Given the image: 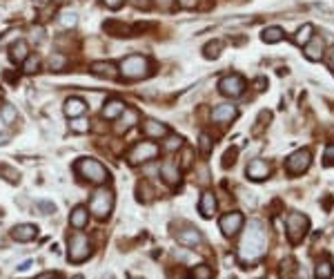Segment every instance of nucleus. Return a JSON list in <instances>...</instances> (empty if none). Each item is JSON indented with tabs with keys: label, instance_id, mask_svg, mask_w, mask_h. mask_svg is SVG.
I'll return each mask as SVG.
<instances>
[{
	"label": "nucleus",
	"instance_id": "f257e3e1",
	"mask_svg": "<svg viewBox=\"0 0 334 279\" xmlns=\"http://www.w3.org/2000/svg\"><path fill=\"white\" fill-rule=\"evenodd\" d=\"M265 250H267V234L259 221H252L243 234L241 246H238V259L243 264H252V261L261 259L265 255Z\"/></svg>",
	"mask_w": 334,
	"mask_h": 279
},
{
	"label": "nucleus",
	"instance_id": "f03ea898",
	"mask_svg": "<svg viewBox=\"0 0 334 279\" xmlns=\"http://www.w3.org/2000/svg\"><path fill=\"white\" fill-rule=\"evenodd\" d=\"M118 72H120L122 78H127V81H141V78L149 76L152 65H149V60L145 58V56L132 54V56H125V58L120 60Z\"/></svg>",
	"mask_w": 334,
	"mask_h": 279
},
{
	"label": "nucleus",
	"instance_id": "7ed1b4c3",
	"mask_svg": "<svg viewBox=\"0 0 334 279\" xmlns=\"http://www.w3.org/2000/svg\"><path fill=\"white\" fill-rule=\"evenodd\" d=\"M74 170H76L78 177H82L89 183H96V186L109 181L107 167L100 163V161H96V159H78L76 165H74Z\"/></svg>",
	"mask_w": 334,
	"mask_h": 279
},
{
	"label": "nucleus",
	"instance_id": "20e7f679",
	"mask_svg": "<svg viewBox=\"0 0 334 279\" xmlns=\"http://www.w3.org/2000/svg\"><path fill=\"white\" fill-rule=\"evenodd\" d=\"M111 208H114V192H111V190H105V188L96 190L92 201H89V210L94 212V217L107 219L111 215Z\"/></svg>",
	"mask_w": 334,
	"mask_h": 279
},
{
	"label": "nucleus",
	"instance_id": "39448f33",
	"mask_svg": "<svg viewBox=\"0 0 334 279\" xmlns=\"http://www.w3.org/2000/svg\"><path fill=\"white\" fill-rule=\"evenodd\" d=\"M89 255H92V243H89V239L80 232L71 234L69 248H67V259L74 261V264H80V261H85Z\"/></svg>",
	"mask_w": 334,
	"mask_h": 279
},
{
	"label": "nucleus",
	"instance_id": "423d86ee",
	"mask_svg": "<svg viewBox=\"0 0 334 279\" xmlns=\"http://www.w3.org/2000/svg\"><path fill=\"white\" fill-rule=\"evenodd\" d=\"M158 152H160V148L156 143H152V141H141V143H136L130 150L127 161H130V165H143V163H147V161L156 159Z\"/></svg>",
	"mask_w": 334,
	"mask_h": 279
},
{
	"label": "nucleus",
	"instance_id": "0eeeda50",
	"mask_svg": "<svg viewBox=\"0 0 334 279\" xmlns=\"http://www.w3.org/2000/svg\"><path fill=\"white\" fill-rule=\"evenodd\" d=\"M308 228H310L308 217L301 215V212H292V215L287 217V237L292 243H299L301 239L308 234Z\"/></svg>",
	"mask_w": 334,
	"mask_h": 279
},
{
	"label": "nucleus",
	"instance_id": "6e6552de",
	"mask_svg": "<svg viewBox=\"0 0 334 279\" xmlns=\"http://www.w3.org/2000/svg\"><path fill=\"white\" fill-rule=\"evenodd\" d=\"M219 89H221V94H225V96L238 98L245 92V78L241 74H227L219 81Z\"/></svg>",
	"mask_w": 334,
	"mask_h": 279
},
{
	"label": "nucleus",
	"instance_id": "1a4fd4ad",
	"mask_svg": "<svg viewBox=\"0 0 334 279\" xmlns=\"http://www.w3.org/2000/svg\"><path fill=\"white\" fill-rule=\"evenodd\" d=\"M310 163H312V154L308 152V150H297V152L287 159L285 170L289 172V175H303V172L310 167Z\"/></svg>",
	"mask_w": 334,
	"mask_h": 279
},
{
	"label": "nucleus",
	"instance_id": "9d476101",
	"mask_svg": "<svg viewBox=\"0 0 334 279\" xmlns=\"http://www.w3.org/2000/svg\"><path fill=\"white\" fill-rule=\"evenodd\" d=\"M243 223H245V219H243L241 212H227V215L221 217L219 226H221V230L225 237H234V234L243 228Z\"/></svg>",
	"mask_w": 334,
	"mask_h": 279
},
{
	"label": "nucleus",
	"instance_id": "9b49d317",
	"mask_svg": "<svg viewBox=\"0 0 334 279\" xmlns=\"http://www.w3.org/2000/svg\"><path fill=\"white\" fill-rule=\"evenodd\" d=\"M11 237L16 239V241H33V239L38 237V228L33 226V223H20V226H16L14 230H11Z\"/></svg>",
	"mask_w": 334,
	"mask_h": 279
},
{
	"label": "nucleus",
	"instance_id": "f8f14e48",
	"mask_svg": "<svg viewBox=\"0 0 334 279\" xmlns=\"http://www.w3.org/2000/svg\"><path fill=\"white\" fill-rule=\"evenodd\" d=\"M92 74H96V76H100V78H116L120 74L118 72V67H116L114 63H109V60H96V63H92Z\"/></svg>",
	"mask_w": 334,
	"mask_h": 279
},
{
	"label": "nucleus",
	"instance_id": "ddd939ff",
	"mask_svg": "<svg viewBox=\"0 0 334 279\" xmlns=\"http://www.w3.org/2000/svg\"><path fill=\"white\" fill-rule=\"evenodd\" d=\"M143 134L147 138H163V136L170 134V127H167L165 123H158V121L149 119V121L143 123Z\"/></svg>",
	"mask_w": 334,
	"mask_h": 279
},
{
	"label": "nucleus",
	"instance_id": "4468645a",
	"mask_svg": "<svg viewBox=\"0 0 334 279\" xmlns=\"http://www.w3.org/2000/svg\"><path fill=\"white\" fill-rule=\"evenodd\" d=\"M236 108L230 103H223V105H216L214 110H212V121L216 123H230L232 119H236Z\"/></svg>",
	"mask_w": 334,
	"mask_h": 279
},
{
	"label": "nucleus",
	"instance_id": "2eb2a0df",
	"mask_svg": "<svg viewBox=\"0 0 334 279\" xmlns=\"http://www.w3.org/2000/svg\"><path fill=\"white\" fill-rule=\"evenodd\" d=\"M65 116H69V119H78V116H82L87 112V103L82 98L78 96H71L65 100Z\"/></svg>",
	"mask_w": 334,
	"mask_h": 279
},
{
	"label": "nucleus",
	"instance_id": "dca6fc26",
	"mask_svg": "<svg viewBox=\"0 0 334 279\" xmlns=\"http://www.w3.org/2000/svg\"><path fill=\"white\" fill-rule=\"evenodd\" d=\"M247 177L252 179V181H263V179L270 177V165H267L263 159H254L252 163L247 165Z\"/></svg>",
	"mask_w": 334,
	"mask_h": 279
},
{
	"label": "nucleus",
	"instance_id": "f3484780",
	"mask_svg": "<svg viewBox=\"0 0 334 279\" xmlns=\"http://www.w3.org/2000/svg\"><path fill=\"white\" fill-rule=\"evenodd\" d=\"M160 177H163L165 183H170V186H178V181H181L178 163H174V161H165V163L160 165Z\"/></svg>",
	"mask_w": 334,
	"mask_h": 279
},
{
	"label": "nucleus",
	"instance_id": "a211bd4d",
	"mask_svg": "<svg viewBox=\"0 0 334 279\" xmlns=\"http://www.w3.org/2000/svg\"><path fill=\"white\" fill-rule=\"evenodd\" d=\"M9 58L14 60V63L22 65L27 58H29V45H27L25 41H16V43H11V47H9Z\"/></svg>",
	"mask_w": 334,
	"mask_h": 279
},
{
	"label": "nucleus",
	"instance_id": "6ab92c4d",
	"mask_svg": "<svg viewBox=\"0 0 334 279\" xmlns=\"http://www.w3.org/2000/svg\"><path fill=\"white\" fill-rule=\"evenodd\" d=\"M125 112V103H122L120 98H111L105 103V108L103 112H100V116L103 119H107V121H114V119H118V116Z\"/></svg>",
	"mask_w": 334,
	"mask_h": 279
},
{
	"label": "nucleus",
	"instance_id": "aec40b11",
	"mask_svg": "<svg viewBox=\"0 0 334 279\" xmlns=\"http://www.w3.org/2000/svg\"><path fill=\"white\" fill-rule=\"evenodd\" d=\"M69 223L76 228V230H82V228L89 223V210L85 208V205H76V208L71 210V215H69Z\"/></svg>",
	"mask_w": 334,
	"mask_h": 279
},
{
	"label": "nucleus",
	"instance_id": "412c9836",
	"mask_svg": "<svg viewBox=\"0 0 334 279\" xmlns=\"http://www.w3.org/2000/svg\"><path fill=\"white\" fill-rule=\"evenodd\" d=\"M103 29L107 31V33H111V36H118V38H122V36H134L132 27L125 25V22H120V20H107L103 25Z\"/></svg>",
	"mask_w": 334,
	"mask_h": 279
},
{
	"label": "nucleus",
	"instance_id": "4be33fe9",
	"mask_svg": "<svg viewBox=\"0 0 334 279\" xmlns=\"http://www.w3.org/2000/svg\"><path fill=\"white\" fill-rule=\"evenodd\" d=\"M305 56L310 60H321L323 58V38L312 36V41L305 45Z\"/></svg>",
	"mask_w": 334,
	"mask_h": 279
},
{
	"label": "nucleus",
	"instance_id": "5701e85b",
	"mask_svg": "<svg viewBox=\"0 0 334 279\" xmlns=\"http://www.w3.org/2000/svg\"><path fill=\"white\" fill-rule=\"evenodd\" d=\"M214 212H216L214 192H203V197H200V215H203L205 219H210V217H214Z\"/></svg>",
	"mask_w": 334,
	"mask_h": 279
},
{
	"label": "nucleus",
	"instance_id": "b1692460",
	"mask_svg": "<svg viewBox=\"0 0 334 279\" xmlns=\"http://www.w3.org/2000/svg\"><path fill=\"white\" fill-rule=\"evenodd\" d=\"M176 239H178V243H183V246H196L200 243V232L198 230H194V228H185V230H181L176 234Z\"/></svg>",
	"mask_w": 334,
	"mask_h": 279
},
{
	"label": "nucleus",
	"instance_id": "393cba45",
	"mask_svg": "<svg viewBox=\"0 0 334 279\" xmlns=\"http://www.w3.org/2000/svg\"><path fill=\"white\" fill-rule=\"evenodd\" d=\"M0 119H3L5 125H14V123L18 121V110L9 103H3L0 105Z\"/></svg>",
	"mask_w": 334,
	"mask_h": 279
},
{
	"label": "nucleus",
	"instance_id": "a878e982",
	"mask_svg": "<svg viewBox=\"0 0 334 279\" xmlns=\"http://www.w3.org/2000/svg\"><path fill=\"white\" fill-rule=\"evenodd\" d=\"M138 123V112L134 108H125V112L120 114V130H130V127H134Z\"/></svg>",
	"mask_w": 334,
	"mask_h": 279
},
{
	"label": "nucleus",
	"instance_id": "bb28decb",
	"mask_svg": "<svg viewBox=\"0 0 334 279\" xmlns=\"http://www.w3.org/2000/svg\"><path fill=\"white\" fill-rule=\"evenodd\" d=\"M263 43L267 45H274V43H281L283 41V29L281 27H267V29H263Z\"/></svg>",
	"mask_w": 334,
	"mask_h": 279
},
{
	"label": "nucleus",
	"instance_id": "cd10ccee",
	"mask_svg": "<svg viewBox=\"0 0 334 279\" xmlns=\"http://www.w3.org/2000/svg\"><path fill=\"white\" fill-rule=\"evenodd\" d=\"M314 275H316V279H330L334 275V268H332V264L327 259L325 261H319V264H316Z\"/></svg>",
	"mask_w": 334,
	"mask_h": 279
},
{
	"label": "nucleus",
	"instance_id": "c85d7f7f",
	"mask_svg": "<svg viewBox=\"0 0 334 279\" xmlns=\"http://www.w3.org/2000/svg\"><path fill=\"white\" fill-rule=\"evenodd\" d=\"M312 31H314V27H312V25H303L297 31V36H294V43H297V45H308L312 41Z\"/></svg>",
	"mask_w": 334,
	"mask_h": 279
},
{
	"label": "nucleus",
	"instance_id": "c756f323",
	"mask_svg": "<svg viewBox=\"0 0 334 279\" xmlns=\"http://www.w3.org/2000/svg\"><path fill=\"white\" fill-rule=\"evenodd\" d=\"M76 22H78V16H76V11H63L60 14V25L67 27V29H71V27H76Z\"/></svg>",
	"mask_w": 334,
	"mask_h": 279
},
{
	"label": "nucleus",
	"instance_id": "7c9ffc66",
	"mask_svg": "<svg viewBox=\"0 0 334 279\" xmlns=\"http://www.w3.org/2000/svg\"><path fill=\"white\" fill-rule=\"evenodd\" d=\"M65 65H67V58H65L63 54H54L52 58H49V69H52V72L65 69Z\"/></svg>",
	"mask_w": 334,
	"mask_h": 279
},
{
	"label": "nucleus",
	"instance_id": "2f4dec72",
	"mask_svg": "<svg viewBox=\"0 0 334 279\" xmlns=\"http://www.w3.org/2000/svg\"><path fill=\"white\" fill-rule=\"evenodd\" d=\"M219 54H221V43H219V41L207 43V45L203 47V56H205V58H216Z\"/></svg>",
	"mask_w": 334,
	"mask_h": 279
},
{
	"label": "nucleus",
	"instance_id": "473e14b6",
	"mask_svg": "<svg viewBox=\"0 0 334 279\" xmlns=\"http://www.w3.org/2000/svg\"><path fill=\"white\" fill-rule=\"evenodd\" d=\"M89 121L87 119H82V116H78V119H74V123H71V130H74L76 134H85V132H89Z\"/></svg>",
	"mask_w": 334,
	"mask_h": 279
},
{
	"label": "nucleus",
	"instance_id": "72a5a7b5",
	"mask_svg": "<svg viewBox=\"0 0 334 279\" xmlns=\"http://www.w3.org/2000/svg\"><path fill=\"white\" fill-rule=\"evenodd\" d=\"M192 279H212V268L210 266H196L192 270Z\"/></svg>",
	"mask_w": 334,
	"mask_h": 279
},
{
	"label": "nucleus",
	"instance_id": "f704fd0d",
	"mask_svg": "<svg viewBox=\"0 0 334 279\" xmlns=\"http://www.w3.org/2000/svg\"><path fill=\"white\" fill-rule=\"evenodd\" d=\"M38 65H40V63H38V58H36V56H29V58H27L25 63H22V69H25L27 74H33V72L38 69Z\"/></svg>",
	"mask_w": 334,
	"mask_h": 279
},
{
	"label": "nucleus",
	"instance_id": "c9c22d12",
	"mask_svg": "<svg viewBox=\"0 0 334 279\" xmlns=\"http://www.w3.org/2000/svg\"><path fill=\"white\" fill-rule=\"evenodd\" d=\"M38 210H43V215H52V212H56V205L49 203V201H38L36 203Z\"/></svg>",
	"mask_w": 334,
	"mask_h": 279
},
{
	"label": "nucleus",
	"instance_id": "e433bc0d",
	"mask_svg": "<svg viewBox=\"0 0 334 279\" xmlns=\"http://www.w3.org/2000/svg\"><path fill=\"white\" fill-rule=\"evenodd\" d=\"M154 3H156V7H158V9L172 11V9H174V5H176V0H154Z\"/></svg>",
	"mask_w": 334,
	"mask_h": 279
},
{
	"label": "nucleus",
	"instance_id": "4c0bfd02",
	"mask_svg": "<svg viewBox=\"0 0 334 279\" xmlns=\"http://www.w3.org/2000/svg\"><path fill=\"white\" fill-rule=\"evenodd\" d=\"M181 145H183L181 136H170V138H167V143H165V148L172 152V150H178V148H181Z\"/></svg>",
	"mask_w": 334,
	"mask_h": 279
},
{
	"label": "nucleus",
	"instance_id": "58836bf2",
	"mask_svg": "<svg viewBox=\"0 0 334 279\" xmlns=\"http://www.w3.org/2000/svg\"><path fill=\"white\" fill-rule=\"evenodd\" d=\"M192 154H194V152H192L189 148H183V154H181V156H183V159H181V165H183V167H189V165H192Z\"/></svg>",
	"mask_w": 334,
	"mask_h": 279
},
{
	"label": "nucleus",
	"instance_id": "ea45409f",
	"mask_svg": "<svg viewBox=\"0 0 334 279\" xmlns=\"http://www.w3.org/2000/svg\"><path fill=\"white\" fill-rule=\"evenodd\" d=\"M200 150H203L205 154L212 150V138L207 136V134H200Z\"/></svg>",
	"mask_w": 334,
	"mask_h": 279
},
{
	"label": "nucleus",
	"instance_id": "a19ab883",
	"mask_svg": "<svg viewBox=\"0 0 334 279\" xmlns=\"http://www.w3.org/2000/svg\"><path fill=\"white\" fill-rule=\"evenodd\" d=\"M105 3V7L111 9V11H116V9H120L122 5H125V0H103Z\"/></svg>",
	"mask_w": 334,
	"mask_h": 279
},
{
	"label": "nucleus",
	"instance_id": "79ce46f5",
	"mask_svg": "<svg viewBox=\"0 0 334 279\" xmlns=\"http://www.w3.org/2000/svg\"><path fill=\"white\" fill-rule=\"evenodd\" d=\"M325 165H334V143L325 148Z\"/></svg>",
	"mask_w": 334,
	"mask_h": 279
},
{
	"label": "nucleus",
	"instance_id": "37998d69",
	"mask_svg": "<svg viewBox=\"0 0 334 279\" xmlns=\"http://www.w3.org/2000/svg\"><path fill=\"white\" fill-rule=\"evenodd\" d=\"M234 156H236V150H230V152L225 154V161H223V165H230V163H234Z\"/></svg>",
	"mask_w": 334,
	"mask_h": 279
},
{
	"label": "nucleus",
	"instance_id": "c03bdc74",
	"mask_svg": "<svg viewBox=\"0 0 334 279\" xmlns=\"http://www.w3.org/2000/svg\"><path fill=\"white\" fill-rule=\"evenodd\" d=\"M183 7H196V0H181Z\"/></svg>",
	"mask_w": 334,
	"mask_h": 279
},
{
	"label": "nucleus",
	"instance_id": "a18cd8bd",
	"mask_svg": "<svg viewBox=\"0 0 334 279\" xmlns=\"http://www.w3.org/2000/svg\"><path fill=\"white\" fill-rule=\"evenodd\" d=\"M327 63H330V67L334 69V47L330 49V54H327Z\"/></svg>",
	"mask_w": 334,
	"mask_h": 279
},
{
	"label": "nucleus",
	"instance_id": "49530a36",
	"mask_svg": "<svg viewBox=\"0 0 334 279\" xmlns=\"http://www.w3.org/2000/svg\"><path fill=\"white\" fill-rule=\"evenodd\" d=\"M36 279H58V277L52 275V272H43V275H40V277H36Z\"/></svg>",
	"mask_w": 334,
	"mask_h": 279
},
{
	"label": "nucleus",
	"instance_id": "de8ad7c7",
	"mask_svg": "<svg viewBox=\"0 0 334 279\" xmlns=\"http://www.w3.org/2000/svg\"><path fill=\"white\" fill-rule=\"evenodd\" d=\"M31 266V261H25V264H20L18 268H20V270H27V268H29Z\"/></svg>",
	"mask_w": 334,
	"mask_h": 279
},
{
	"label": "nucleus",
	"instance_id": "09e8293b",
	"mask_svg": "<svg viewBox=\"0 0 334 279\" xmlns=\"http://www.w3.org/2000/svg\"><path fill=\"white\" fill-rule=\"evenodd\" d=\"M7 138H9L7 134H0V145H5V143H7Z\"/></svg>",
	"mask_w": 334,
	"mask_h": 279
}]
</instances>
